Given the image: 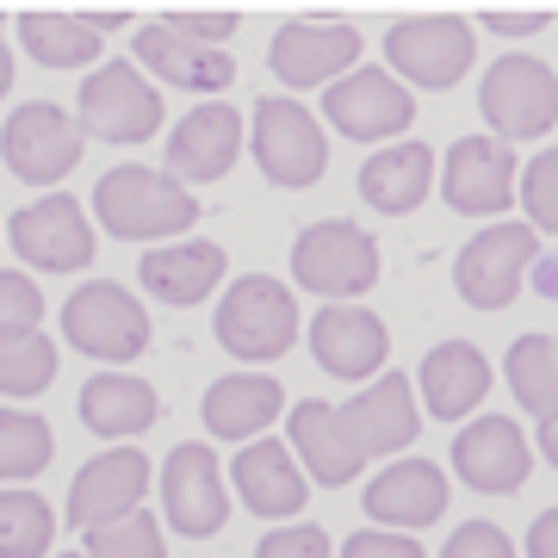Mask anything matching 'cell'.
Here are the masks:
<instances>
[{"label":"cell","mask_w":558,"mask_h":558,"mask_svg":"<svg viewBox=\"0 0 558 558\" xmlns=\"http://www.w3.org/2000/svg\"><path fill=\"white\" fill-rule=\"evenodd\" d=\"M137 62L149 75H161L168 87H186V94H223V87L236 81V57H230V50L193 44L168 20H149L137 32Z\"/></svg>","instance_id":"obj_20"},{"label":"cell","mask_w":558,"mask_h":558,"mask_svg":"<svg viewBox=\"0 0 558 558\" xmlns=\"http://www.w3.org/2000/svg\"><path fill=\"white\" fill-rule=\"evenodd\" d=\"M161 131V94L143 81L137 62H100L81 81V137L100 143H149Z\"/></svg>","instance_id":"obj_4"},{"label":"cell","mask_w":558,"mask_h":558,"mask_svg":"<svg viewBox=\"0 0 558 558\" xmlns=\"http://www.w3.org/2000/svg\"><path fill=\"white\" fill-rule=\"evenodd\" d=\"M62 336H69V348L94 360H137L149 348V311L119 279H94L62 304Z\"/></svg>","instance_id":"obj_6"},{"label":"cell","mask_w":558,"mask_h":558,"mask_svg":"<svg viewBox=\"0 0 558 558\" xmlns=\"http://www.w3.org/2000/svg\"><path fill=\"white\" fill-rule=\"evenodd\" d=\"M267 62L286 87H329L360 69V32L348 20H292L274 32Z\"/></svg>","instance_id":"obj_13"},{"label":"cell","mask_w":558,"mask_h":558,"mask_svg":"<svg viewBox=\"0 0 558 558\" xmlns=\"http://www.w3.org/2000/svg\"><path fill=\"white\" fill-rule=\"evenodd\" d=\"M416 385L403 379V373H385L373 391H360V398L336 403V422H341V435H348V447H354L360 459H373V453H398V447H410L422 428L416 416V398H410Z\"/></svg>","instance_id":"obj_17"},{"label":"cell","mask_w":558,"mask_h":558,"mask_svg":"<svg viewBox=\"0 0 558 558\" xmlns=\"http://www.w3.org/2000/svg\"><path fill=\"white\" fill-rule=\"evenodd\" d=\"M453 472L472 490H484V497H509L534 472V440L521 435L509 416H478L453 440Z\"/></svg>","instance_id":"obj_15"},{"label":"cell","mask_w":558,"mask_h":558,"mask_svg":"<svg viewBox=\"0 0 558 558\" xmlns=\"http://www.w3.org/2000/svg\"><path fill=\"white\" fill-rule=\"evenodd\" d=\"M385 57H391V81L410 87H453L472 69V25L453 13H422V20H398L385 32Z\"/></svg>","instance_id":"obj_7"},{"label":"cell","mask_w":558,"mask_h":558,"mask_svg":"<svg viewBox=\"0 0 558 558\" xmlns=\"http://www.w3.org/2000/svg\"><path fill=\"white\" fill-rule=\"evenodd\" d=\"M218 341L236 360H279L299 341V299L274 274H242L218 304Z\"/></svg>","instance_id":"obj_2"},{"label":"cell","mask_w":558,"mask_h":558,"mask_svg":"<svg viewBox=\"0 0 558 558\" xmlns=\"http://www.w3.org/2000/svg\"><path fill=\"white\" fill-rule=\"evenodd\" d=\"M255 558H329V534H323V527L292 521V527H274V534L260 539Z\"/></svg>","instance_id":"obj_39"},{"label":"cell","mask_w":558,"mask_h":558,"mask_svg":"<svg viewBox=\"0 0 558 558\" xmlns=\"http://www.w3.org/2000/svg\"><path fill=\"white\" fill-rule=\"evenodd\" d=\"M230 478H236V497L248 502L260 521H286V515H299L304 502H311L292 447L274 440V435L248 440V447L236 453V465H230Z\"/></svg>","instance_id":"obj_22"},{"label":"cell","mask_w":558,"mask_h":558,"mask_svg":"<svg viewBox=\"0 0 558 558\" xmlns=\"http://www.w3.org/2000/svg\"><path fill=\"white\" fill-rule=\"evenodd\" d=\"M255 161L274 186H317L323 168H329V143H323V124L304 112L299 100H260L255 106Z\"/></svg>","instance_id":"obj_9"},{"label":"cell","mask_w":558,"mask_h":558,"mask_svg":"<svg viewBox=\"0 0 558 558\" xmlns=\"http://www.w3.org/2000/svg\"><path fill=\"white\" fill-rule=\"evenodd\" d=\"M539 255V236L527 223H490L484 236H472L459 248L453 260V286L465 304H478V311H502V304L521 292V279L534 267Z\"/></svg>","instance_id":"obj_8"},{"label":"cell","mask_w":558,"mask_h":558,"mask_svg":"<svg viewBox=\"0 0 558 558\" xmlns=\"http://www.w3.org/2000/svg\"><path fill=\"white\" fill-rule=\"evenodd\" d=\"M440 558H515V546H509V534H502L497 521H465V527L440 546Z\"/></svg>","instance_id":"obj_38"},{"label":"cell","mask_w":558,"mask_h":558,"mask_svg":"<svg viewBox=\"0 0 558 558\" xmlns=\"http://www.w3.org/2000/svg\"><path fill=\"white\" fill-rule=\"evenodd\" d=\"M521 205H527V230L553 236L558 230V149H539L521 174Z\"/></svg>","instance_id":"obj_36"},{"label":"cell","mask_w":558,"mask_h":558,"mask_svg":"<svg viewBox=\"0 0 558 558\" xmlns=\"http://www.w3.org/2000/svg\"><path fill=\"white\" fill-rule=\"evenodd\" d=\"M57 534L50 502L32 490H0V558H44Z\"/></svg>","instance_id":"obj_33"},{"label":"cell","mask_w":558,"mask_h":558,"mask_svg":"<svg viewBox=\"0 0 558 558\" xmlns=\"http://www.w3.org/2000/svg\"><path fill=\"white\" fill-rule=\"evenodd\" d=\"M509 391L521 398V410L539 422L558 416V341L553 336H521L509 348Z\"/></svg>","instance_id":"obj_31"},{"label":"cell","mask_w":558,"mask_h":558,"mask_svg":"<svg viewBox=\"0 0 558 558\" xmlns=\"http://www.w3.org/2000/svg\"><path fill=\"white\" fill-rule=\"evenodd\" d=\"M7 87H13V50L0 44V100H7Z\"/></svg>","instance_id":"obj_44"},{"label":"cell","mask_w":558,"mask_h":558,"mask_svg":"<svg viewBox=\"0 0 558 558\" xmlns=\"http://www.w3.org/2000/svg\"><path fill=\"white\" fill-rule=\"evenodd\" d=\"M57 453L50 440V422L32 416V410H0V478L20 484V478H38L44 465Z\"/></svg>","instance_id":"obj_32"},{"label":"cell","mask_w":558,"mask_h":558,"mask_svg":"<svg viewBox=\"0 0 558 558\" xmlns=\"http://www.w3.org/2000/svg\"><path fill=\"white\" fill-rule=\"evenodd\" d=\"M137 279L168 304H199L218 292L223 279V248L218 242H174V248H149Z\"/></svg>","instance_id":"obj_29"},{"label":"cell","mask_w":558,"mask_h":558,"mask_svg":"<svg viewBox=\"0 0 558 558\" xmlns=\"http://www.w3.org/2000/svg\"><path fill=\"white\" fill-rule=\"evenodd\" d=\"M81 558H168V546H161V527L137 509V515L112 521V527H94Z\"/></svg>","instance_id":"obj_35"},{"label":"cell","mask_w":558,"mask_h":558,"mask_svg":"<svg viewBox=\"0 0 558 558\" xmlns=\"http://www.w3.org/2000/svg\"><path fill=\"white\" fill-rule=\"evenodd\" d=\"M20 38L44 69H87L100 57V32L87 20H75V13H25Z\"/></svg>","instance_id":"obj_30"},{"label":"cell","mask_w":558,"mask_h":558,"mask_svg":"<svg viewBox=\"0 0 558 558\" xmlns=\"http://www.w3.org/2000/svg\"><path fill=\"white\" fill-rule=\"evenodd\" d=\"M286 410V391L267 373H236L205 391V428L218 440H260V428Z\"/></svg>","instance_id":"obj_28"},{"label":"cell","mask_w":558,"mask_h":558,"mask_svg":"<svg viewBox=\"0 0 558 558\" xmlns=\"http://www.w3.org/2000/svg\"><path fill=\"white\" fill-rule=\"evenodd\" d=\"M478 106H484V119H490V131H497V143L546 137L558 124V75L539 57H502L484 75Z\"/></svg>","instance_id":"obj_5"},{"label":"cell","mask_w":558,"mask_h":558,"mask_svg":"<svg viewBox=\"0 0 558 558\" xmlns=\"http://www.w3.org/2000/svg\"><path fill=\"white\" fill-rule=\"evenodd\" d=\"M0 156L7 168L25 180V186H57L69 168L81 161V124L50 100H32L20 106L7 131H0Z\"/></svg>","instance_id":"obj_10"},{"label":"cell","mask_w":558,"mask_h":558,"mask_svg":"<svg viewBox=\"0 0 558 558\" xmlns=\"http://www.w3.org/2000/svg\"><path fill=\"white\" fill-rule=\"evenodd\" d=\"M484 398H490V360L472 341H440L435 354L422 360V403H428V416L465 422Z\"/></svg>","instance_id":"obj_24"},{"label":"cell","mask_w":558,"mask_h":558,"mask_svg":"<svg viewBox=\"0 0 558 558\" xmlns=\"http://www.w3.org/2000/svg\"><path fill=\"white\" fill-rule=\"evenodd\" d=\"M428 180H435V149L428 143H398V149H379L360 168V199L385 211V218H403L428 199Z\"/></svg>","instance_id":"obj_25"},{"label":"cell","mask_w":558,"mask_h":558,"mask_svg":"<svg viewBox=\"0 0 558 558\" xmlns=\"http://www.w3.org/2000/svg\"><path fill=\"white\" fill-rule=\"evenodd\" d=\"M534 447L558 465V416H553V422H539V440H534Z\"/></svg>","instance_id":"obj_43"},{"label":"cell","mask_w":558,"mask_h":558,"mask_svg":"<svg viewBox=\"0 0 558 558\" xmlns=\"http://www.w3.org/2000/svg\"><path fill=\"white\" fill-rule=\"evenodd\" d=\"M50 379H57V348L44 336L0 341V398H38Z\"/></svg>","instance_id":"obj_34"},{"label":"cell","mask_w":558,"mask_h":558,"mask_svg":"<svg viewBox=\"0 0 558 558\" xmlns=\"http://www.w3.org/2000/svg\"><path fill=\"white\" fill-rule=\"evenodd\" d=\"M149 497V459L137 447H106L100 459H87L69 484V527L94 534L112 521L137 515V502Z\"/></svg>","instance_id":"obj_12"},{"label":"cell","mask_w":558,"mask_h":558,"mask_svg":"<svg viewBox=\"0 0 558 558\" xmlns=\"http://www.w3.org/2000/svg\"><path fill=\"white\" fill-rule=\"evenodd\" d=\"M156 416H161L156 385L124 379V373H94V379L81 385V422H87V435L124 440V435H143Z\"/></svg>","instance_id":"obj_27"},{"label":"cell","mask_w":558,"mask_h":558,"mask_svg":"<svg viewBox=\"0 0 558 558\" xmlns=\"http://www.w3.org/2000/svg\"><path fill=\"white\" fill-rule=\"evenodd\" d=\"M341 558H422V546L410 534H385V527H366L341 546Z\"/></svg>","instance_id":"obj_40"},{"label":"cell","mask_w":558,"mask_h":558,"mask_svg":"<svg viewBox=\"0 0 558 558\" xmlns=\"http://www.w3.org/2000/svg\"><path fill=\"white\" fill-rule=\"evenodd\" d=\"M242 156V112L230 100H205L174 124L168 137V174L174 180H223Z\"/></svg>","instance_id":"obj_19"},{"label":"cell","mask_w":558,"mask_h":558,"mask_svg":"<svg viewBox=\"0 0 558 558\" xmlns=\"http://www.w3.org/2000/svg\"><path fill=\"white\" fill-rule=\"evenodd\" d=\"M94 211H100V223L124 242H168V236H180V230L199 223V199H193L168 168H143V161H124V168L100 174Z\"/></svg>","instance_id":"obj_1"},{"label":"cell","mask_w":558,"mask_h":558,"mask_svg":"<svg viewBox=\"0 0 558 558\" xmlns=\"http://www.w3.org/2000/svg\"><path fill=\"white\" fill-rule=\"evenodd\" d=\"M13 248L44 274H75V267L94 260V223L69 193H50V199H32L13 218Z\"/></svg>","instance_id":"obj_16"},{"label":"cell","mask_w":558,"mask_h":558,"mask_svg":"<svg viewBox=\"0 0 558 558\" xmlns=\"http://www.w3.org/2000/svg\"><path fill=\"white\" fill-rule=\"evenodd\" d=\"M292 459H299V472H311L317 484H354L360 478V465L366 459L348 447V435H341V422H336V403H299L292 410Z\"/></svg>","instance_id":"obj_26"},{"label":"cell","mask_w":558,"mask_h":558,"mask_svg":"<svg viewBox=\"0 0 558 558\" xmlns=\"http://www.w3.org/2000/svg\"><path fill=\"white\" fill-rule=\"evenodd\" d=\"M311 354L329 379H366V373H379L385 354H391V336H385V323L373 311H360V304H329L317 311L311 323Z\"/></svg>","instance_id":"obj_21"},{"label":"cell","mask_w":558,"mask_h":558,"mask_svg":"<svg viewBox=\"0 0 558 558\" xmlns=\"http://www.w3.org/2000/svg\"><path fill=\"white\" fill-rule=\"evenodd\" d=\"M292 274H299V286L317 292V299H360V292L379 279V242L348 218H323L299 236Z\"/></svg>","instance_id":"obj_3"},{"label":"cell","mask_w":558,"mask_h":558,"mask_svg":"<svg viewBox=\"0 0 558 558\" xmlns=\"http://www.w3.org/2000/svg\"><path fill=\"white\" fill-rule=\"evenodd\" d=\"M527 558H558V509H546V515L527 527Z\"/></svg>","instance_id":"obj_41"},{"label":"cell","mask_w":558,"mask_h":558,"mask_svg":"<svg viewBox=\"0 0 558 558\" xmlns=\"http://www.w3.org/2000/svg\"><path fill=\"white\" fill-rule=\"evenodd\" d=\"M62 558H81V553H62Z\"/></svg>","instance_id":"obj_45"},{"label":"cell","mask_w":558,"mask_h":558,"mask_svg":"<svg viewBox=\"0 0 558 558\" xmlns=\"http://www.w3.org/2000/svg\"><path fill=\"white\" fill-rule=\"evenodd\" d=\"M161 509L174 521V534L186 539H211L230 521V497H223V472L211 447H174L161 465Z\"/></svg>","instance_id":"obj_14"},{"label":"cell","mask_w":558,"mask_h":558,"mask_svg":"<svg viewBox=\"0 0 558 558\" xmlns=\"http://www.w3.org/2000/svg\"><path fill=\"white\" fill-rule=\"evenodd\" d=\"M323 112H329V124H336L341 137L379 143V137L410 131L416 100H410V87H403V81H391L385 69H348L341 81H329V87H323Z\"/></svg>","instance_id":"obj_11"},{"label":"cell","mask_w":558,"mask_h":558,"mask_svg":"<svg viewBox=\"0 0 558 558\" xmlns=\"http://www.w3.org/2000/svg\"><path fill=\"white\" fill-rule=\"evenodd\" d=\"M447 205L465 218H497L515 199V149L497 137H459L447 149Z\"/></svg>","instance_id":"obj_18"},{"label":"cell","mask_w":558,"mask_h":558,"mask_svg":"<svg viewBox=\"0 0 558 558\" xmlns=\"http://www.w3.org/2000/svg\"><path fill=\"white\" fill-rule=\"evenodd\" d=\"M44 323V292L25 274H0V341L38 336Z\"/></svg>","instance_id":"obj_37"},{"label":"cell","mask_w":558,"mask_h":558,"mask_svg":"<svg viewBox=\"0 0 558 558\" xmlns=\"http://www.w3.org/2000/svg\"><path fill=\"white\" fill-rule=\"evenodd\" d=\"M484 25H490V32H502V38H527V32H539V25H546V13H521V20H515V13H490Z\"/></svg>","instance_id":"obj_42"},{"label":"cell","mask_w":558,"mask_h":558,"mask_svg":"<svg viewBox=\"0 0 558 558\" xmlns=\"http://www.w3.org/2000/svg\"><path fill=\"white\" fill-rule=\"evenodd\" d=\"M366 515L385 521V527H428L440 521L447 509V472L428 465V459H398V465H385L379 478L366 484Z\"/></svg>","instance_id":"obj_23"}]
</instances>
